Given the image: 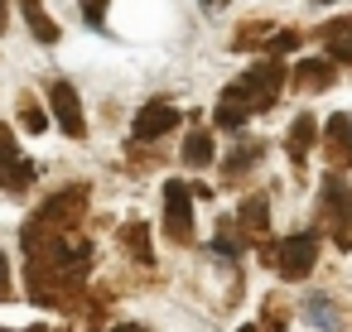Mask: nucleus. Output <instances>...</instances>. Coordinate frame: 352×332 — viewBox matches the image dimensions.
Returning <instances> with one entry per match:
<instances>
[{
	"label": "nucleus",
	"mask_w": 352,
	"mask_h": 332,
	"mask_svg": "<svg viewBox=\"0 0 352 332\" xmlns=\"http://www.w3.org/2000/svg\"><path fill=\"white\" fill-rule=\"evenodd\" d=\"M82 217H87V183H73V188L54 193V198L25 222V231H20L25 255H49V250H58L63 241H73V231H78Z\"/></svg>",
	"instance_id": "obj_1"
},
{
	"label": "nucleus",
	"mask_w": 352,
	"mask_h": 332,
	"mask_svg": "<svg viewBox=\"0 0 352 332\" xmlns=\"http://www.w3.org/2000/svg\"><path fill=\"white\" fill-rule=\"evenodd\" d=\"M318 222L328 226V236H333L342 250H352V188H347L342 169H328V178H323V193H318Z\"/></svg>",
	"instance_id": "obj_2"
},
{
	"label": "nucleus",
	"mask_w": 352,
	"mask_h": 332,
	"mask_svg": "<svg viewBox=\"0 0 352 332\" xmlns=\"http://www.w3.org/2000/svg\"><path fill=\"white\" fill-rule=\"evenodd\" d=\"M285 78H289V68L270 54L265 63H256L246 78H236V87L246 92V102H251V111L261 116V111H270L275 106V97H280V87H285Z\"/></svg>",
	"instance_id": "obj_3"
},
{
	"label": "nucleus",
	"mask_w": 352,
	"mask_h": 332,
	"mask_svg": "<svg viewBox=\"0 0 352 332\" xmlns=\"http://www.w3.org/2000/svg\"><path fill=\"white\" fill-rule=\"evenodd\" d=\"M314 265H318V236L314 231H299V236H285L280 241V250H275V274L280 279L299 284V279L314 274Z\"/></svg>",
	"instance_id": "obj_4"
},
{
	"label": "nucleus",
	"mask_w": 352,
	"mask_h": 332,
	"mask_svg": "<svg viewBox=\"0 0 352 332\" xmlns=\"http://www.w3.org/2000/svg\"><path fill=\"white\" fill-rule=\"evenodd\" d=\"M164 236L174 246H188L193 241V193L179 178L164 183Z\"/></svg>",
	"instance_id": "obj_5"
},
{
	"label": "nucleus",
	"mask_w": 352,
	"mask_h": 332,
	"mask_svg": "<svg viewBox=\"0 0 352 332\" xmlns=\"http://www.w3.org/2000/svg\"><path fill=\"white\" fill-rule=\"evenodd\" d=\"M179 121H184V111H179V106H169V102H150V106H140V111H135L131 135H135V145H155L160 135L179 130Z\"/></svg>",
	"instance_id": "obj_6"
},
{
	"label": "nucleus",
	"mask_w": 352,
	"mask_h": 332,
	"mask_svg": "<svg viewBox=\"0 0 352 332\" xmlns=\"http://www.w3.org/2000/svg\"><path fill=\"white\" fill-rule=\"evenodd\" d=\"M49 106H54V121L63 126V135H73V140H82L87 135V116H82V102H78V92H73V82H54L49 87Z\"/></svg>",
	"instance_id": "obj_7"
},
{
	"label": "nucleus",
	"mask_w": 352,
	"mask_h": 332,
	"mask_svg": "<svg viewBox=\"0 0 352 332\" xmlns=\"http://www.w3.org/2000/svg\"><path fill=\"white\" fill-rule=\"evenodd\" d=\"M323 159H328V169H342L347 174V164H352V116H328V126H323Z\"/></svg>",
	"instance_id": "obj_8"
},
{
	"label": "nucleus",
	"mask_w": 352,
	"mask_h": 332,
	"mask_svg": "<svg viewBox=\"0 0 352 332\" xmlns=\"http://www.w3.org/2000/svg\"><path fill=\"white\" fill-rule=\"evenodd\" d=\"M236 222H241V231H246V241H270V198L265 193H246L241 198V207H236Z\"/></svg>",
	"instance_id": "obj_9"
},
{
	"label": "nucleus",
	"mask_w": 352,
	"mask_h": 332,
	"mask_svg": "<svg viewBox=\"0 0 352 332\" xmlns=\"http://www.w3.org/2000/svg\"><path fill=\"white\" fill-rule=\"evenodd\" d=\"M289 78H294V92L304 97V92H328L338 68H333V58H304V63H294Z\"/></svg>",
	"instance_id": "obj_10"
},
{
	"label": "nucleus",
	"mask_w": 352,
	"mask_h": 332,
	"mask_svg": "<svg viewBox=\"0 0 352 332\" xmlns=\"http://www.w3.org/2000/svg\"><path fill=\"white\" fill-rule=\"evenodd\" d=\"M251 116H256V111H251V102H246V92H241V87L232 82V87H227V92L217 97V111H212V121H217L222 130H236V126H246Z\"/></svg>",
	"instance_id": "obj_11"
},
{
	"label": "nucleus",
	"mask_w": 352,
	"mask_h": 332,
	"mask_svg": "<svg viewBox=\"0 0 352 332\" xmlns=\"http://www.w3.org/2000/svg\"><path fill=\"white\" fill-rule=\"evenodd\" d=\"M314 145H318V121H314V116L304 111V116H294V121H289V135H285V154H289L294 164H304Z\"/></svg>",
	"instance_id": "obj_12"
},
{
	"label": "nucleus",
	"mask_w": 352,
	"mask_h": 332,
	"mask_svg": "<svg viewBox=\"0 0 352 332\" xmlns=\"http://www.w3.org/2000/svg\"><path fill=\"white\" fill-rule=\"evenodd\" d=\"M304 318H309L314 327H323V332H342V322H347V313H342V303H338L333 294H314V298L304 303Z\"/></svg>",
	"instance_id": "obj_13"
},
{
	"label": "nucleus",
	"mask_w": 352,
	"mask_h": 332,
	"mask_svg": "<svg viewBox=\"0 0 352 332\" xmlns=\"http://www.w3.org/2000/svg\"><path fill=\"white\" fill-rule=\"evenodd\" d=\"M318 39H323V49H328L333 63H352V15L328 20V25L318 29Z\"/></svg>",
	"instance_id": "obj_14"
},
{
	"label": "nucleus",
	"mask_w": 352,
	"mask_h": 332,
	"mask_svg": "<svg viewBox=\"0 0 352 332\" xmlns=\"http://www.w3.org/2000/svg\"><path fill=\"white\" fill-rule=\"evenodd\" d=\"M121 246L135 265H150L155 260V236H150V222H126L121 226Z\"/></svg>",
	"instance_id": "obj_15"
},
{
	"label": "nucleus",
	"mask_w": 352,
	"mask_h": 332,
	"mask_svg": "<svg viewBox=\"0 0 352 332\" xmlns=\"http://www.w3.org/2000/svg\"><path fill=\"white\" fill-rule=\"evenodd\" d=\"M20 15H25V25H30V34H34L39 44H58V25L44 15L39 0H20Z\"/></svg>",
	"instance_id": "obj_16"
},
{
	"label": "nucleus",
	"mask_w": 352,
	"mask_h": 332,
	"mask_svg": "<svg viewBox=\"0 0 352 332\" xmlns=\"http://www.w3.org/2000/svg\"><path fill=\"white\" fill-rule=\"evenodd\" d=\"M241 246H246L241 222H236V217H232V222L222 217V222H217V236H212V250H217V255H227V260H236V255H241Z\"/></svg>",
	"instance_id": "obj_17"
},
{
	"label": "nucleus",
	"mask_w": 352,
	"mask_h": 332,
	"mask_svg": "<svg viewBox=\"0 0 352 332\" xmlns=\"http://www.w3.org/2000/svg\"><path fill=\"white\" fill-rule=\"evenodd\" d=\"M184 164H188V169H208V164H212V135H208V130H193V135H188Z\"/></svg>",
	"instance_id": "obj_18"
},
{
	"label": "nucleus",
	"mask_w": 352,
	"mask_h": 332,
	"mask_svg": "<svg viewBox=\"0 0 352 332\" xmlns=\"http://www.w3.org/2000/svg\"><path fill=\"white\" fill-rule=\"evenodd\" d=\"M261 154H265V145H241V150H232V154H227V164H222L227 183H236V178H241V174H246V169H251Z\"/></svg>",
	"instance_id": "obj_19"
},
{
	"label": "nucleus",
	"mask_w": 352,
	"mask_h": 332,
	"mask_svg": "<svg viewBox=\"0 0 352 332\" xmlns=\"http://www.w3.org/2000/svg\"><path fill=\"white\" fill-rule=\"evenodd\" d=\"M275 34V25H241V34L232 39V49H265Z\"/></svg>",
	"instance_id": "obj_20"
},
{
	"label": "nucleus",
	"mask_w": 352,
	"mask_h": 332,
	"mask_svg": "<svg viewBox=\"0 0 352 332\" xmlns=\"http://www.w3.org/2000/svg\"><path fill=\"white\" fill-rule=\"evenodd\" d=\"M20 126H25L30 135H39V130H49V111H44L34 97H25V102H20Z\"/></svg>",
	"instance_id": "obj_21"
},
{
	"label": "nucleus",
	"mask_w": 352,
	"mask_h": 332,
	"mask_svg": "<svg viewBox=\"0 0 352 332\" xmlns=\"http://www.w3.org/2000/svg\"><path fill=\"white\" fill-rule=\"evenodd\" d=\"M285 322H289L285 303H280V298H265V308H261V327H265V332H285Z\"/></svg>",
	"instance_id": "obj_22"
},
{
	"label": "nucleus",
	"mask_w": 352,
	"mask_h": 332,
	"mask_svg": "<svg viewBox=\"0 0 352 332\" xmlns=\"http://www.w3.org/2000/svg\"><path fill=\"white\" fill-rule=\"evenodd\" d=\"M275 58L280 54H289V49H299V29H280V34H270V44H265Z\"/></svg>",
	"instance_id": "obj_23"
},
{
	"label": "nucleus",
	"mask_w": 352,
	"mask_h": 332,
	"mask_svg": "<svg viewBox=\"0 0 352 332\" xmlns=\"http://www.w3.org/2000/svg\"><path fill=\"white\" fill-rule=\"evenodd\" d=\"M82 20L87 25H102L107 20V0H82Z\"/></svg>",
	"instance_id": "obj_24"
},
{
	"label": "nucleus",
	"mask_w": 352,
	"mask_h": 332,
	"mask_svg": "<svg viewBox=\"0 0 352 332\" xmlns=\"http://www.w3.org/2000/svg\"><path fill=\"white\" fill-rule=\"evenodd\" d=\"M15 298V284H10V260L0 255V303H10Z\"/></svg>",
	"instance_id": "obj_25"
},
{
	"label": "nucleus",
	"mask_w": 352,
	"mask_h": 332,
	"mask_svg": "<svg viewBox=\"0 0 352 332\" xmlns=\"http://www.w3.org/2000/svg\"><path fill=\"white\" fill-rule=\"evenodd\" d=\"M10 159H20L15 154V135H10V126H0V164H10Z\"/></svg>",
	"instance_id": "obj_26"
},
{
	"label": "nucleus",
	"mask_w": 352,
	"mask_h": 332,
	"mask_svg": "<svg viewBox=\"0 0 352 332\" xmlns=\"http://www.w3.org/2000/svg\"><path fill=\"white\" fill-rule=\"evenodd\" d=\"M6 25H10V5L0 0V34H6Z\"/></svg>",
	"instance_id": "obj_27"
},
{
	"label": "nucleus",
	"mask_w": 352,
	"mask_h": 332,
	"mask_svg": "<svg viewBox=\"0 0 352 332\" xmlns=\"http://www.w3.org/2000/svg\"><path fill=\"white\" fill-rule=\"evenodd\" d=\"M111 332H145V327H140V322H116Z\"/></svg>",
	"instance_id": "obj_28"
},
{
	"label": "nucleus",
	"mask_w": 352,
	"mask_h": 332,
	"mask_svg": "<svg viewBox=\"0 0 352 332\" xmlns=\"http://www.w3.org/2000/svg\"><path fill=\"white\" fill-rule=\"evenodd\" d=\"M203 5H208V10H222V5H227V0H203Z\"/></svg>",
	"instance_id": "obj_29"
},
{
	"label": "nucleus",
	"mask_w": 352,
	"mask_h": 332,
	"mask_svg": "<svg viewBox=\"0 0 352 332\" xmlns=\"http://www.w3.org/2000/svg\"><path fill=\"white\" fill-rule=\"evenodd\" d=\"M236 332H265V327H256V322H246V327H236Z\"/></svg>",
	"instance_id": "obj_30"
},
{
	"label": "nucleus",
	"mask_w": 352,
	"mask_h": 332,
	"mask_svg": "<svg viewBox=\"0 0 352 332\" xmlns=\"http://www.w3.org/2000/svg\"><path fill=\"white\" fill-rule=\"evenodd\" d=\"M30 332H49V327H44V322H39V327H30Z\"/></svg>",
	"instance_id": "obj_31"
},
{
	"label": "nucleus",
	"mask_w": 352,
	"mask_h": 332,
	"mask_svg": "<svg viewBox=\"0 0 352 332\" xmlns=\"http://www.w3.org/2000/svg\"><path fill=\"white\" fill-rule=\"evenodd\" d=\"M0 332H6V327H0Z\"/></svg>",
	"instance_id": "obj_32"
}]
</instances>
